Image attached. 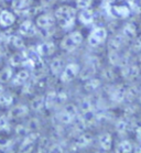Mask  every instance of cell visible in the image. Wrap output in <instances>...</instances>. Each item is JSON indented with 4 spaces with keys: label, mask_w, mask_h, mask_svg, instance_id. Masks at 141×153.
I'll use <instances>...</instances> for the list:
<instances>
[{
    "label": "cell",
    "mask_w": 141,
    "mask_h": 153,
    "mask_svg": "<svg viewBox=\"0 0 141 153\" xmlns=\"http://www.w3.org/2000/svg\"><path fill=\"white\" fill-rule=\"evenodd\" d=\"M55 19L63 30L69 31L74 27L76 20V10L71 6H61L55 10Z\"/></svg>",
    "instance_id": "cell-1"
},
{
    "label": "cell",
    "mask_w": 141,
    "mask_h": 153,
    "mask_svg": "<svg viewBox=\"0 0 141 153\" xmlns=\"http://www.w3.org/2000/svg\"><path fill=\"white\" fill-rule=\"evenodd\" d=\"M84 36L79 31H73L65 35L60 43V46L65 52H73L83 43Z\"/></svg>",
    "instance_id": "cell-2"
},
{
    "label": "cell",
    "mask_w": 141,
    "mask_h": 153,
    "mask_svg": "<svg viewBox=\"0 0 141 153\" xmlns=\"http://www.w3.org/2000/svg\"><path fill=\"white\" fill-rule=\"evenodd\" d=\"M107 36H108V32H107V30L105 28H101V27L94 28L90 31L88 39H87L88 45L92 46V48H97V46H99L100 44H103L104 42L106 41Z\"/></svg>",
    "instance_id": "cell-3"
},
{
    "label": "cell",
    "mask_w": 141,
    "mask_h": 153,
    "mask_svg": "<svg viewBox=\"0 0 141 153\" xmlns=\"http://www.w3.org/2000/svg\"><path fill=\"white\" fill-rule=\"evenodd\" d=\"M78 116V108L75 105H66L59 114V121L63 125H71Z\"/></svg>",
    "instance_id": "cell-4"
},
{
    "label": "cell",
    "mask_w": 141,
    "mask_h": 153,
    "mask_svg": "<svg viewBox=\"0 0 141 153\" xmlns=\"http://www.w3.org/2000/svg\"><path fill=\"white\" fill-rule=\"evenodd\" d=\"M81 73V66L77 63H69L63 68L62 73L60 75L62 83H69L73 79H75Z\"/></svg>",
    "instance_id": "cell-5"
},
{
    "label": "cell",
    "mask_w": 141,
    "mask_h": 153,
    "mask_svg": "<svg viewBox=\"0 0 141 153\" xmlns=\"http://www.w3.org/2000/svg\"><path fill=\"white\" fill-rule=\"evenodd\" d=\"M66 94L64 93H56V91H50L46 96H45V108L46 109H51V108L57 106V105H63L65 102Z\"/></svg>",
    "instance_id": "cell-6"
},
{
    "label": "cell",
    "mask_w": 141,
    "mask_h": 153,
    "mask_svg": "<svg viewBox=\"0 0 141 153\" xmlns=\"http://www.w3.org/2000/svg\"><path fill=\"white\" fill-rule=\"evenodd\" d=\"M55 16H52L50 13H42L37 17V27L39 29H51L54 28L55 25Z\"/></svg>",
    "instance_id": "cell-7"
},
{
    "label": "cell",
    "mask_w": 141,
    "mask_h": 153,
    "mask_svg": "<svg viewBox=\"0 0 141 153\" xmlns=\"http://www.w3.org/2000/svg\"><path fill=\"white\" fill-rule=\"evenodd\" d=\"M19 34L21 36H27V38H30V36H34L37 33H38V29L35 28L34 23L32 22L31 20H24L20 25H19Z\"/></svg>",
    "instance_id": "cell-8"
},
{
    "label": "cell",
    "mask_w": 141,
    "mask_h": 153,
    "mask_svg": "<svg viewBox=\"0 0 141 153\" xmlns=\"http://www.w3.org/2000/svg\"><path fill=\"white\" fill-rule=\"evenodd\" d=\"M39 138V134L35 132H30L28 133L25 138H24L23 142L21 143L20 146V151L21 152H31V150L33 149L34 143L37 142V140Z\"/></svg>",
    "instance_id": "cell-9"
},
{
    "label": "cell",
    "mask_w": 141,
    "mask_h": 153,
    "mask_svg": "<svg viewBox=\"0 0 141 153\" xmlns=\"http://www.w3.org/2000/svg\"><path fill=\"white\" fill-rule=\"evenodd\" d=\"M16 14L11 11L2 10L0 12V27L1 28H9L16 22Z\"/></svg>",
    "instance_id": "cell-10"
},
{
    "label": "cell",
    "mask_w": 141,
    "mask_h": 153,
    "mask_svg": "<svg viewBox=\"0 0 141 153\" xmlns=\"http://www.w3.org/2000/svg\"><path fill=\"white\" fill-rule=\"evenodd\" d=\"M55 51V44L53 42H43L41 44H39L37 48V52L41 57L52 55Z\"/></svg>",
    "instance_id": "cell-11"
},
{
    "label": "cell",
    "mask_w": 141,
    "mask_h": 153,
    "mask_svg": "<svg viewBox=\"0 0 141 153\" xmlns=\"http://www.w3.org/2000/svg\"><path fill=\"white\" fill-rule=\"evenodd\" d=\"M94 19H95V13L94 11L90 9V8H87V9H83V10L79 11L78 13V20L81 23H83L84 25H90L94 22Z\"/></svg>",
    "instance_id": "cell-12"
},
{
    "label": "cell",
    "mask_w": 141,
    "mask_h": 153,
    "mask_svg": "<svg viewBox=\"0 0 141 153\" xmlns=\"http://www.w3.org/2000/svg\"><path fill=\"white\" fill-rule=\"evenodd\" d=\"M111 12L116 18L126 19L130 16L131 9L128 6H124V4H115L111 7Z\"/></svg>",
    "instance_id": "cell-13"
},
{
    "label": "cell",
    "mask_w": 141,
    "mask_h": 153,
    "mask_svg": "<svg viewBox=\"0 0 141 153\" xmlns=\"http://www.w3.org/2000/svg\"><path fill=\"white\" fill-rule=\"evenodd\" d=\"M98 143H99L100 149L104 151H110L113 148V138L111 134L108 132L101 133L98 138Z\"/></svg>",
    "instance_id": "cell-14"
},
{
    "label": "cell",
    "mask_w": 141,
    "mask_h": 153,
    "mask_svg": "<svg viewBox=\"0 0 141 153\" xmlns=\"http://www.w3.org/2000/svg\"><path fill=\"white\" fill-rule=\"evenodd\" d=\"M29 111H30V109L27 105H19L11 109L9 116L12 118H22V117H25L29 114Z\"/></svg>",
    "instance_id": "cell-15"
},
{
    "label": "cell",
    "mask_w": 141,
    "mask_h": 153,
    "mask_svg": "<svg viewBox=\"0 0 141 153\" xmlns=\"http://www.w3.org/2000/svg\"><path fill=\"white\" fill-rule=\"evenodd\" d=\"M29 78H30V72L28 70H21L14 75L13 79H12V84L14 86H19V85H22V84L25 83Z\"/></svg>",
    "instance_id": "cell-16"
},
{
    "label": "cell",
    "mask_w": 141,
    "mask_h": 153,
    "mask_svg": "<svg viewBox=\"0 0 141 153\" xmlns=\"http://www.w3.org/2000/svg\"><path fill=\"white\" fill-rule=\"evenodd\" d=\"M63 59H60V57H55V59H52L51 64H50V70H51V73L54 75V76H59L61 75L63 71Z\"/></svg>",
    "instance_id": "cell-17"
},
{
    "label": "cell",
    "mask_w": 141,
    "mask_h": 153,
    "mask_svg": "<svg viewBox=\"0 0 141 153\" xmlns=\"http://www.w3.org/2000/svg\"><path fill=\"white\" fill-rule=\"evenodd\" d=\"M8 42L11 46H13L17 50H23L24 49V41L22 40L20 35H10L8 39Z\"/></svg>",
    "instance_id": "cell-18"
},
{
    "label": "cell",
    "mask_w": 141,
    "mask_h": 153,
    "mask_svg": "<svg viewBox=\"0 0 141 153\" xmlns=\"http://www.w3.org/2000/svg\"><path fill=\"white\" fill-rule=\"evenodd\" d=\"M32 4V0H13L12 1V7L16 11H22L30 8Z\"/></svg>",
    "instance_id": "cell-19"
},
{
    "label": "cell",
    "mask_w": 141,
    "mask_h": 153,
    "mask_svg": "<svg viewBox=\"0 0 141 153\" xmlns=\"http://www.w3.org/2000/svg\"><path fill=\"white\" fill-rule=\"evenodd\" d=\"M13 76V72L11 66H6L0 71V83H8L9 80L12 79Z\"/></svg>",
    "instance_id": "cell-20"
},
{
    "label": "cell",
    "mask_w": 141,
    "mask_h": 153,
    "mask_svg": "<svg viewBox=\"0 0 141 153\" xmlns=\"http://www.w3.org/2000/svg\"><path fill=\"white\" fill-rule=\"evenodd\" d=\"M30 107H31V109L34 110V111H40L41 109H43V108L45 107V97H43V96L35 97L34 99L31 101Z\"/></svg>",
    "instance_id": "cell-21"
},
{
    "label": "cell",
    "mask_w": 141,
    "mask_h": 153,
    "mask_svg": "<svg viewBox=\"0 0 141 153\" xmlns=\"http://www.w3.org/2000/svg\"><path fill=\"white\" fill-rule=\"evenodd\" d=\"M27 59V56L22 54V53H16L13 55L11 56L10 59H9V63H10V66L17 67L21 64H23L24 61Z\"/></svg>",
    "instance_id": "cell-22"
},
{
    "label": "cell",
    "mask_w": 141,
    "mask_h": 153,
    "mask_svg": "<svg viewBox=\"0 0 141 153\" xmlns=\"http://www.w3.org/2000/svg\"><path fill=\"white\" fill-rule=\"evenodd\" d=\"M132 150H134V146H132L130 141L129 140H122L117 146V148H116V152L129 153V152H132Z\"/></svg>",
    "instance_id": "cell-23"
},
{
    "label": "cell",
    "mask_w": 141,
    "mask_h": 153,
    "mask_svg": "<svg viewBox=\"0 0 141 153\" xmlns=\"http://www.w3.org/2000/svg\"><path fill=\"white\" fill-rule=\"evenodd\" d=\"M136 33H137V29H136V25H132V23H128V25H125L124 30H122L124 38L132 39L136 36Z\"/></svg>",
    "instance_id": "cell-24"
},
{
    "label": "cell",
    "mask_w": 141,
    "mask_h": 153,
    "mask_svg": "<svg viewBox=\"0 0 141 153\" xmlns=\"http://www.w3.org/2000/svg\"><path fill=\"white\" fill-rule=\"evenodd\" d=\"M13 104V97L10 94L1 93L0 94V106L2 107H9Z\"/></svg>",
    "instance_id": "cell-25"
},
{
    "label": "cell",
    "mask_w": 141,
    "mask_h": 153,
    "mask_svg": "<svg viewBox=\"0 0 141 153\" xmlns=\"http://www.w3.org/2000/svg\"><path fill=\"white\" fill-rule=\"evenodd\" d=\"M96 120V114L94 111V108L90 109V110H87V111L83 112V121L85 125H88V123H92Z\"/></svg>",
    "instance_id": "cell-26"
},
{
    "label": "cell",
    "mask_w": 141,
    "mask_h": 153,
    "mask_svg": "<svg viewBox=\"0 0 141 153\" xmlns=\"http://www.w3.org/2000/svg\"><path fill=\"white\" fill-rule=\"evenodd\" d=\"M90 142H92V138L90 136H87V134H82L77 139V142H76V146L78 148H85V146H90Z\"/></svg>",
    "instance_id": "cell-27"
},
{
    "label": "cell",
    "mask_w": 141,
    "mask_h": 153,
    "mask_svg": "<svg viewBox=\"0 0 141 153\" xmlns=\"http://www.w3.org/2000/svg\"><path fill=\"white\" fill-rule=\"evenodd\" d=\"M99 85L100 82L98 79L90 78V79H87V83L85 84V88H86V91H95L99 87Z\"/></svg>",
    "instance_id": "cell-28"
},
{
    "label": "cell",
    "mask_w": 141,
    "mask_h": 153,
    "mask_svg": "<svg viewBox=\"0 0 141 153\" xmlns=\"http://www.w3.org/2000/svg\"><path fill=\"white\" fill-rule=\"evenodd\" d=\"M92 4H93V0H76V8L79 10L87 9V8H90Z\"/></svg>",
    "instance_id": "cell-29"
},
{
    "label": "cell",
    "mask_w": 141,
    "mask_h": 153,
    "mask_svg": "<svg viewBox=\"0 0 141 153\" xmlns=\"http://www.w3.org/2000/svg\"><path fill=\"white\" fill-rule=\"evenodd\" d=\"M27 127L30 129V131H34L40 127V122L37 118H31L27 122Z\"/></svg>",
    "instance_id": "cell-30"
},
{
    "label": "cell",
    "mask_w": 141,
    "mask_h": 153,
    "mask_svg": "<svg viewBox=\"0 0 141 153\" xmlns=\"http://www.w3.org/2000/svg\"><path fill=\"white\" fill-rule=\"evenodd\" d=\"M16 132L19 134V136H27L28 133H30V129L28 128L27 126H23V125H19L17 126V128H16Z\"/></svg>",
    "instance_id": "cell-31"
},
{
    "label": "cell",
    "mask_w": 141,
    "mask_h": 153,
    "mask_svg": "<svg viewBox=\"0 0 141 153\" xmlns=\"http://www.w3.org/2000/svg\"><path fill=\"white\" fill-rule=\"evenodd\" d=\"M125 76L129 77V78H134L136 76H138V68L136 66H130L129 68L126 70Z\"/></svg>",
    "instance_id": "cell-32"
},
{
    "label": "cell",
    "mask_w": 141,
    "mask_h": 153,
    "mask_svg": "<svg viewBox=\"0 0 141 153\" xmlns=\"http://www.w3.org/2000/svg\"><path fill=\"white\" fill-rule=\"evenodd\" d=\"M48 140L46 138H43V139L40 140L39 142V146H38V152H44L48 150Z\"/></svg>",
    "instance_id": "cell-33"
},
{
    "label": "cell",
    "mask_w": 141,
    "mask_h": 153,
    "mask_svg": "<svg viewBox=\"0 0 141 153\" xmlns=\"http://www.w3.org/2000/svg\"><path fill=\"white\" fill-rule=\"evenodd\" d=\"M79 109L82 110L83 112L87 111V110H90V109H93V105H92V102H90L88 99H86V100H83L82 102H81V106H79Z\"/></svg>",
    "instance_id": "cell-34"
},
{
    "label": "cell",
    "mask_w": 141,
    "mask_h": 153,
    "mask_svg": "<svg viewBox=\"0 0 141 153\" xmlns=\"http://www.w3.org/2000/svg\"><path fill=\"white\" fill-rule=\"evenodd\" d=\"M127 128V123L124 121V120H120V121L117 122V125H116V129H117L119 132H124L125 130Z\"/></svg>",
    "instance_id": "cell-35"
},
{
    "label": "cell",
    "mask_w": 141,
    "mask_h": 153,
    "mask_svg": "<svg viewBox=\"0 0 141 153\" xmlns=\"http://www.w3.org/2000/svg\"><path fill=\"white\" fill-rule=\"evenodd\" d=\"M48 150L50 152H63V148H61L59 144H53Z\"/></svg>",
    "instance_id": "cell-36"
},
{
    "label": "cell",
    "mask_w": 141,
    "mask_h": 153,
    "mask_svg": "<svg viewBox=\"0 0 141 153\" xmlns=\"http://www.w3.org/2000/svg\"><path fill=\"white\" fill-rule=\"evenodd\" d=\"M137 139H138V142H139V144H140V146H141V127L137 129Z\"/></svg>",
    "instance_id": "cell-37"
},
{
    "label": "cell",
    "mask_w": 141,
    "mask_h": 153,
    "mask_svg": "<svg viewBox=\"0 0 141 153\" xmlns=\"http://www.w3.org/2000/svg\"><path fill=\"white\" fill-rule=\"evenodd\" d=\"M55 0H42V4L44 6H51V4H54Z\"/></svg>",
    "instance_id": "cell-38"
},
{
    "label": "cell",
    "mask_w": 141,
    "mask_h": 153,
    "mask_svg": "<svg viewBox=\"0 0 141 153\" xmlns=\"http://www.w3.org/2000/svg\"><path fill=\"white\" fill-rule=\"evenodd\" d=\"M1 93H2V86L0 85V94H1Z\"/></svg>",
    "instance_id": "cell-39"
},
{
    "label": "cell",
    "mask_w": 141,
    "mask_h": 153,
    "mask_svg": "<svg viewBox=\"0 0 141 153\" xmlns=\"http://www.w3.org/2000/svg\"><path fill=\"white\" fill-rule=\"evenodd\" d=\"M2 44V39H1V36H0V45Z\"/></svg>",
    "instance_id": "cell-40"
},
{
    "label": "cell",
    "mask_w": 141,
    "mask_h": 153,
    "mask_svg": "<svg viewBox=\"0 0 141 153\" xmlns=\"http://www.w3.org/2000/svg\"><path fill=\"white\" fill-rule=\"evenodd\" d=\"M0 57H1V53H0Z\"/></svg>",
    "instance_id": "cell-41"
},
{
    "label": "cell",
    "mask_w": 141,
    "mask_h": 153,
    "mask_svg": "<svg viewBox=\"0 0 141 153\" xmlns=\"http://www.w3.org/2000/svg\"><path fill=\"white\" fill-rule=\"evenodd\" d=\"M140 89H141V85H140Z\"/></svg>",
    "instance_id": "cell-42"
}]
</instances>
